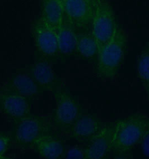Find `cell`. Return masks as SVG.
<instances>
[{"label":"cell","mask_w":149,"mask_h":159,"mask_svg":"<svg viewBox=\"0 0 149 159\" xmlns=\"http://www.w3.org/2000/svg\"><path fill=\"white\" fill-rule=\"evenodd\" d=\"M11 143V139L6 134H0V156H4Z\"/></svg>","instance_id":"20"},{"label":"cell","mask_w":149,"mask_h":159,"mask_svg":"<svg viewBox=\"0 0 149 159\" xmlns=\"http://www.w3.org/2000/svg\"><path fill=\"white\" fill-rule=\"evenodd\" d=\"M128 37L117 25L112 38L103 48L97 59V74L104 80H111L118 73L127 54Z\"/></svg>","instance_id":"2"},{"label":"cell","mask_w":149,"mask_h":159,"mask_svg":"<svg viewBox=\"0 0 149 159\" xmlns=\"http://www.w3.org/2000/svg\"><path fill=\"white\" fill-rule=\"evenodd\" d=\"M76 51L86 59L92 60L95 57L98 59V46L91 30L82 33L77 32Z\"/></svg>","instance_id":"16"},{"label":"cell","mask_w":149,"mask_h":159,"mask_svg":"<svg viewBox=\"0 0 149 159\" xmlns=\"http://www.w3.org/2000/svg\"><path fill=\"white\" fill-rule=\"evenodd\" d=\"M37 85L32 76L20 73L12 77L3 90L15 92L28 98L37 94Z\"/></svg>","instance_id":"12"},{"label":"cell","mask_w":149,"mask_h":159,"mask_svg":"<svg viewBox=\"0 0 149 159\" xmlns=\"http://www.w3.org/2000/svg\"><path fill=\"white\" fill-rule=\"evenodd\" d=\"M31 76L38 85L46 89L51 88L55 80L52 66L44 60L36 61L32 66Z\"/></svg>","instance_id":"15"},{"label":"cell","mask_w":149,"mask_h":159,"mask_svg":"<svg viewBox=\"0 0 149 159\" xmlns=\"http://www.w3.org/2000/svg\"><path fill=\"white\" fill-rule=\"evenodd\" d=\"M34 148L39 155L44 159H60L64 157L65 153L64 144L50 134L41 137L37 141Z\"/></svg>","instance_id":"13"},{"label":"cell","mask_w":149,"mask_h":159,"mask_svg":"<svg viewBox=\"0 0 149 159\" xmlns=\"http://www.w3.org/2000/svg\"><path fill=\"white\" fill-rule=\"evenodd\" d=\"M76 28L66 15L57 30L60 52L66 56L72 55L76 51Z\"/></svg>","instance_id":"11"},{"label":"cell","mask_w":149,"mask_h":159,"mask_svg":"<svg viewBox=\"0 0 149 159\" xmlns=\"http://www.w3.org/2000/svg\"><path fill=\"white\" fill-rule=\"evenodd\" d=\"M65 15L61 0H41V19L57 31Z\"/></svg>","instance_id":"14"},{"label":"cell","mask_w":149,"mask_h":159,"mask_svg":"<svg viewBox=\"0 0 149 159\" xmlns=\"http://www.w3.org/2000/svg\"><path fill=\"white\" fill-rule=\"evenodd\" d=\"M90 2L92 3L93 5H94V4H95V2L97 1V0H89Z\"/></svg>","instance_id":"21"},{"label":"cell","mask_w":149,"mask_h":159,"mask_svg":"<svg viewBox=\"0 0 149 159\" xmlns=\"http://www.w3.org/2000/svg\"><path fill=\"white\" fill-rule=\"evenodd\" d=\"M65 15L76 28L86 29L91 24L94 5L89 0H61Z\"/></svg>","instance_id":"9"},{"label":"cell","mask_w":149,"mask_h":159,"mask_svg":"<svg viewBox=\"0 0 149 159\" xmlns=\"http://www.w3.org/2000/svg\"><path fill=\"white\" fill-rule=\"evenodd\" d=\"M104 124L97 116L82 115L72 127L70 134L78 141L88 143L100 131Z\"/></svg>","instance_id":"10"},{"label":"cell","mask_w":149,"mask_h":159,"mask_svg":"<svg viewBox=\"0 0 149 159\" xmlns=\"http://www.w3.org/2000/svg\"><path fill=\"white\" fill-rule=\"evenodd\" d=\"M32 34L39 51L42 54L53 57L60 52L57 31L41 19L32 26Z\"/></svg>","instance_id":"7"},{"label":"cell","mask_w":149,"mask_h":159,"mask_svg":"<svg viewBox=\"0 0 149 159\" xmlns=\"http://www.w3.org/2000/svg\"><path fill=\"white\" fill-rule=\"evenodd\" d=\"M140 144H141L144 155L149 157V117Z\"/></svg>","instance_id":"18"},{"label":"cell","mask_w":149,"mask_h":159,"mask_svg":"<svg viewBox=\"0 0 149 159\" xmlns=\"http://www.w3.org/2000/svg\"><path fill=\"white\" fill-rule=\"evenodd\" d=\"M114 122H104L98 134L83 148L85 159H108L112 155Z\"/></svg>","instance_id":"6"},{"label":"cell","mask_w":149,"mask_h":159,"mask_svg":"<svg viewBox=\"0 0 149 159\" xmlns=\"http://www.w3.org/2000/svg\"><path fill=\"white\" fill-rule=\"evenodd\" d=\"M50 124L44 116L29 115L20 120L16 127L15 141L22 150L34 148L37 141L44 134H50Z\"/></svg>","instance_id":"5"},{"label":"cell","mask_w":149,"mask_h":159,"mask_svg":"<svg viewBox=\"0 0 149 159\" xmlns=\"http://www.w3.org/2000/svg\"><path fill=\"white\" fill-rule=\"evenodd\" d=\"M0 111L8 118L19 121L31 115L28 100L11 91L0 90Z\"/></svg>","instance_id":"8"},{"label":"cell","mask_w":149,"mask_h":159,"mask_svg":"<svg viewBox=\"0 0 149 159\" xmlns=\"http://www.w3.org/2000/svg\"><path fill=\"white\" fill-rule=\"evenodd\" d=\"M64 157L66 159H85V154L83 148L72 147L65 153Z\"/></svg>","instance_id":"19"},{"label":"cell","mask_w":149,"mask_h":159,"mask_svg":"<svg viewBox=\"0 0 149 159\" xmlns=\"http://www.w3.org/2000/svg\"><path fill=\"white\" fill-rule=\"evenodd\" d=\"M6 159L4 156H0V159Z\"/></svg>","instance_id":"22"},{"label":"cell","mask_w":149,"mask_h":159,"mask_svg":"<svg viewBox=\"0 0 149 159\" xmlns=\"http://www.w3.org/2000/svg\"><path fill=\"white\" fill-rule=\"evenodd\" d=\"M114 14L107 0H97L94 6L91 32L97 42L98 54L110 41L116 30Z\"/></svg>","instance_id":"4"},{"label":"cell","mask_w":149,"mask_h":159,"mask_svg":"<svg viewBox=\"0 0 149 159\" xmlns=\"http://www.w3.org/2000/svg\"><path fill=\"white\" fill-rule=\"evenodd\" d=\"M148 119L146 115L136 113L114 122L112 156L116 158H127L130 156V152L141 142Z\"/></svg>","instance_id":"1"},{"label":"cell","mask_w":149,"mask_h":159,"mask_svg":"<svg viewBox=\"0 0 149 159\" xmlns=\"http://www.w3.org/2000/svg\"><path fill=\"white\" fill-rule=\"evenodd\" d=\"M54 96L55 109L54 122L62 132L70 133L75 122L82 115V107L67 88L57 87Z\"/></svg>","instance_id":"3"},{"label":"cell","mask_w":149,"mask_h":159,"mask_svg":"<svg viewBox=\"0 0 149 159\" xmlns=\"http://www.w3.org/2000/svg\"><path fill=\"white\" fill-rule=\"evenodd\" d=\"M137 75L149 101V41L145 45L138 58Z\"/></svg>","instance_id":"17"}]
</instances>
